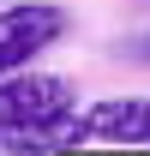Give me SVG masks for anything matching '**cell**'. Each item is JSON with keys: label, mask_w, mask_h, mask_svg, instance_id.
I'll return each instance as SVG.
<instances>
[{"label": "cell", "mask_w": 150, "mask_h": 156, "mask_svg": "<svg viewBox=\"0 0 150 156\" xmlns=\"http://www.w3.org/2000/svg\"><path fill=\"white\" fill-rule=\"evenodd\" d=\"M60 144H102V150H150V96H102L84 114L72 108Z\"/></svg>", "instance_id": "7a4b0ae2"}, {"label": "cell", "mask_w": 150, "mask_h": 156, "mask_svg": "<svg viewBox=\"0 0 150 156\" xmlns=\"http://www.w3.org/2000/svg\"><path fill=\"white\" fill-rule=\"evenodd\" d=\"M60 36H66V12L48 6V0H12V6H0V72L30 66Z\"/></svg>", "instance_id": "3957f363"}, {"label": "cell", "mask_w": 150, "mask_h": 156, "mask_svg": "<svg viewBox=\"0 0 150 156\" xmlns=\"http://www.w3.org/2000/svg\"><path fill=\"white\" fill-rule=\"evenodd\" d=\"M78 108L72 78L60 72H0V126H36V132H66V120Z\"/></svg>", "instance_id": "6da1fadb"}]
</instances>
